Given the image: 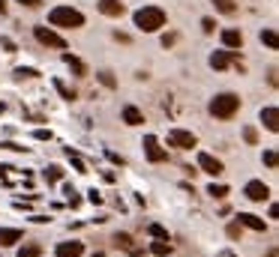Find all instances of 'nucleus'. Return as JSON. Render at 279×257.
Segmentation results:
<instances>
[{
  "label": "nucleus",
  "instance_id": "5",
  "mask_svg": "<svg viewBox=\"0 0 279 257\" xmlns=\"http://www.w3.org/2000/svg\"><path fill=\"white\" fill-rule=\"evenodd\" d=\"M198 141L192 132H183V129H171L168 132V147H177V150H192Z\"/></svg>",
  "mask_w": 279,
  "mask_h": 257
},
{
  "label": "nucleus",
  "instance_id": "25",
  "mask_svg": "<svg viewBox=\"0 0 279 257\" xmlns=\"http://www.w3.org/2000/svg\"><path fill=\"white\" fill-rule=\"evenodd\" d=\"M216 9H219V12H225V15H234V12H237L234 0H216Z\"/></svg>",
  "mask_w": 279,
  "mask_h": 257
},
{
  "label": "nucleus",
  "instance_id": "14",
  "mask_svg": "<svg viewBox=\"0 0 279 257\" xmlns=\"http://www.w3.org/2000/svg\"><path fill=\"white\" fill-rule=\"evenodd\" d=\"M21 230L18 227H0V245L3 248H9V245H15V242H21Z\"/></svg>",
  "mask_w": 279,
  "mask_h": 257
},
{
  "label": "nucleus",
  "instance_id": "41",
  "mask_svg": "<svg viewBox=\"0 0 279 257\" xmlns=\"http://www.w3.org/2000/svg\"><path fill=\"white\" fill-rule=\"evenodd\" d=\"M6 171H9V165H0V180L6 176Z\"/></svg>",
  "mask_w": 279,
  "mask_h": 257
},
{
  "label": "nucleus",
  "instance_id": "2",
  "mask_svg": "<svg viewBox=\"0 0 279 257\" xmlns=\"http://www.w3.org/2000/svg\"><path fill=\"white\" fill-rule=\"evenodd\" d=\"M48 24L51 27H84V15L78 12V9H72V6H54L51 12H48Z\"/></svg>",
  "mask_w": 279,
  "mask_h": 257
},
{
  "label": "nucleus",
  "instance_id": "21",
  "mask_svg": "<svg viewBox=\"0 0 279 257\" xmlns=\"http://www.w3.org/2000/svg\"><path fill=\"white\" fill-rule=\"evenodd\" d=\"M261 42L267 45V48H273V51H276V48H279V36H276V30H270V27H267V30H261Z\"/></svg>",
  "mask_w": 279,
  "mask_h": 257
},
{
  "label": "nucleus",
  "instance_id": "17",
  "mask_svg": "<svg viewBox=\"0 0 279 257\" xmlns=\"http://www.w3.org/2000/svg\"><path fill=\"white\" fill-rule=\"evenodd\" d=\"M63 63H66V66H69L72 72H75V75H81V78L88 75V66H84V63H81L78 57H72V54H63Z\"/></svg>",
  "mask_w": 279,
  "mask_h": 257
},
{
  "label": "nucleus",
  "instance_id": "27",
  "mask_svg": "<svg viewBox=\"0 0 279 257\" xmlns=\"http://www.w3.org/2000/svg\"><path fill=\"white\" fill-rule=\"evenodd\" d=\"M54 87H57V93H60V96H63V99H75V90H69V87L63 84V81H54Z\"/></svg>",
  "mask_w": 279,
  "mask_h": 257
},
{
  "label": "nucleus",
  "instance_id": "33",
  "mask_svg": "<svg viewBox=\"0 0 279 257\" xmlns=\"http://www.w3.org/2000/svg\"><path fill=\"white\" fill-rule=\"evenodd\" d=\"M201 27H204V33H213V30H216V21H213V18H201Z\"/></svg>",
  "mask_w": 279,
  "mask_h": 257
},
{
  "label": "nucleus",
  "instance_id": "8",
  "mask_svg": "<svg viewBox=\"0 0 279 257\" xmlns=\"http://www.w3.org/2000/svg\"><path fill=\"white\" fill-rule=\"evenodd\" d=\"M198 168H201L204 173H210V176H219V173L225 171L222 162H219L216 155H210V153H198Z\"/></svg>",
  "mask_w": 279,
  "mask_h": 257
},
{
  "label": "nucleus",
  "instance_id": "24",
  "mask_svg": "<svg viewBox=\"0 0 279 257\" xmlns=\"http://www.w3.org/2000/svg\"><path fill=\"white\" fill-rule=\"evenodd\" d=\"M39 254H42V248H39L36 242H27V245L18 251V257H39Z\"/></svg>",
  "mask_w": 279,
  "mask_h": 257
},
{
  "label": "nucleus",
  "instance_id": "35",
  "mask_svg": "<svg viewBox=\"0 0 279 257\" xmlns=\"http://www.w3.org/2000/svg\"><path fill=\"white\" fill-rule=\"evenodd\" d=\"M243 137L249 141V144H255V141H258V132H255V129L249 126V129H243Z\"/></svg>",
  "mask_w": 279,
  "mask_h": 257
},
{
  "label": "nucleus",
  "instance_id": "7",
  "mask_svg": "<svg viewBox=\"0 0 279 257\" xmlns=\"http://www.w3.org/2000/svg\"><path fill=\"white\" fill-rule=\"evenodd\" d=\"M243 194L249 197V201L261 204V201H267V197H270V189L264 186L261 180H249V183H246V189H243Z\"/></svg>",
  "mask_w": 279,
  "mask_h": 257
},
{
  "label": "nucleus",
  "instance_id": "29",
  "mask_svg": "<svg viewBox=\"0 0 279 257\" xmlns=\"http://www.w3.org/2000/svg\"><path fill=\"white\" fill-rule=\"evenodd\" d=\"M264 165H267V168H276V150H267V153H264Z\"/></svg>",
  "mask_w": 279,
  "mask_h": 257
},
{
  "label": "nucleus",
  "instance_id": "11",
  "mask_svg": "<svg viewBox=\"0 0 279 257\" xmlns=\"http://www.w3.org/2000/svg\"><path fill=\"white\" fill-rule=\"evenodd\" d=\"M54 251H57V257H81V254H84V245L72 240V242H60Z\"/></svg>",
  "mask_w": 279,
  "mask_h": 257
},
{
  "label": "nucleus",
  "instance_id": "43",
  "mask_svg": "<svg viewBox=\"0 0 279 257\" xmlns=\"http://www.w3.org/2000/svg\"><path fill=\"white\" fill-rule=\"evenodd\" d=\"M3 111H6V105H3V102H0V114H3Z\"/></svg>",
  "mask_w": 279,
  "mask_h": 257
},
{
  "label": "nucleus",
  "instance_id": "28",
  "mask_svg": "<svg viewBox=\"0 0 279 257\" xmlns=\"http://www.w3.org/2000/svg\"><path fill=\"white\" fill-rule=\"evenodd\" d=\"M207 194H210V197H225L228 189H225V186H216V183H213V186H207Z\"/></svg>",
  "mask_w": 279,
  "mask_h": 257
},
{
  "label": "nucleus",
  "instance_id": "40",
  "mask_svg": "<svg viewBox=\"0 0 279 257\" xmlns=\"http://www.w3.org/2000/svg\"><path fill=\"white\" fill-rule=\"evenodd\" d=\"M175 42H177V36H175V33L162 36V45H165V48H168V45H175Z\"/></svg>",
  "mask_w": 279,
  "mask_h": 257
},
{
  "label": "nucleus",
  "instance_id": "12",
  "mask_svg": "<svg viewBox=\"0 0 279 257\" xmlns=\"http://www.w3.org/2000/svg\"><path fill=\"white\" fill-rule=\"evenodd\" d=\"M237 224H240V227H249V230H258V233L267 227V224H264V219L252 215V212H240V215H237Z\"/></svg>",
  "mask_w": 279,
  "mask_h": 257
},
{
  "label": "nucleus",
  "instance_id": "39",
  "mask_svg": "<svg viewBox=\"0 0 279 257\" xmlns=\"http://www.w3.org/2000/svg\"><path fill=\"white\" fill-rule=\"evenodd\" d=\"M267 81H270V87H276V84H279V78H276V66L267 72Z\"/></svg>",
  "mask_w": 279,
  "mask_h": 257
},
{
  "label": "nucleus",
  "instance_id": "10",
  "mask_svg": "<svg viewBox=\"0 0 279 257\" xmlns=\"http://www.w3.org/2000/svg\"><path fill=\"white\" fill-rule=\"evenodd\" d=\"M96 6H99V12L108 15V18H120L123 12H126V6H123L120 0H99Z\"/></svg>",
  "mask_w": 279,
  "mask_h": 257
},
{
  "label": "nucleus",
  "instance_id": "34",
  "mask_svg": "<svg viewBox=\"0 0 279 257\" xmlns=\"http://www.w3.org/2000/svg\"><path fill=\"white\" fill-rule=\"evenodd\" d=\"M33 137H36V141H51V132H48V129H36Z\"/></svg>",
  "mask_w": 279,
  "mask_h": 257
},
{
  "label": "nucleus",
  "instance_id": "37",
  "mask_svg": "<svg viewBox=\"0 0 279 257\" xmlns=\"http://www.w3.org/2000/svg\"><path fill=\"white\" fill-rule=\"evenodd\" d=\"M228 236H231V240H237V236H240V224H237V222L228 224Z\"/></svg>",
  "mask_w": 279,
  "mask_h": 257
},
{
  "label": "nucleus",
  "instance_id": "15",
  "mask_svg": "<svg viewBox=\"0 0 279 257\" xmlns=\"http://www.w3.org/2000/svg\"><path fill=\"white\" fill-rule=\"evenodd\" d=\"M261 123L270 132H279V111L276 108H261Z\"/></svg>",
  "mask_w": 279,
  "mask_h": 257
},
{
  "label": "nucleus",
  "instance_id": "31",
  "mask_svg": "<svg viewBox=\"0 0 279 257\" xmlns=\"http://www.w3.org/2000/svg\"><path fill=\"white\" fill-rule=\"evenodd\" d=\"M88 201H90L93 206H99V204H102V194H99L96 189H90V191H88Z\"/></svg>",
  "mask_w": 279,
  "mask_h": 257
},
{
  "label": "nucleus",
  "instance_id": "19",
  "mask_svg": "<svg viewBox=\"0 0 279 257\" xmlns=\"http://www.w3.org/2000/svg\"><path fill=\"white\" fill-rule=\"evenodd\" d=\"M150 251H153L156 257H168L171 251H175V245H171L168 240H156L153 245H150Z\"/></svg>",
  "mask_w": 279,
  "mask_h": 257
},
{
  "label": "nucleus",
  "instance_id": "42",
  "mask_svg": "<svg viewBox=\"0 0 279 257\" xmlns=\"http://www.w3.org/2000/svg\"><path fill=\"white\" fill-rule=\"evenodd\" d=\"M3 12H6V0H0V15H3Z\"/></svg>",
  "mask_w": 279,
  "mask_h": 257
},
{
  "label": "nucleus",
  "instance_id": "30",
  "mask_svg": "<svg viewBox=\"0 0 279 257\" xmlns=\"http://www.w3.org/2000/svg\"><path fill=\"white\" fill-rule=\"evenodd\" d=\"M36 69H15V78H36Z\"/></svg>",
  "mask_w": 279,
  "mask_h": 257
},
{
  "label": "nucleus",
  "instance_id": "3",
  "mask_svg": "<svg viewBox=\"0 0 279 257\" xmlns=\"http://www.w3.org/2000/svg\"><path fill=\"white\" fill-rule=\"evenodd\" d=\"M237 111H240V96H234V93H219L210 102V114L219 120H231Z\"/></svg>",
  "mask_w": 279,
  "mask_h": 257
},
{
  "label": "nucleus",
  "instance_id": "6",
  "mask_svg": "<svg viewBox=\"0 0 279 257\" xmlns=\"http://www.w3.org/2000/svg\"><path fill=\"white\" fill-rule=\"evenodd\" d=\"M141 147H144V155H147L150 162H156V165L168 159V153H165V150L159 147V141H156L153 135H144V144H141Z\"/></svg>",
  "mask_w": 279,
  "mask_h": 257
},
{
  "label": "nucleus",
  "instance_id": "36",
  "mask_svg": "<svg viewBox=\"0 0 279 257\" xmlns=\"http://www.w3.org/2000/svg\"><path fill=\"white\" fill-rule=\"evenodd\" d=\"M0 45H3V48H6L9 54H15V42H12L9 36H3V39H0Z\"/></svg>",
  "mask_w": 279,
  "mask_h": 257
},
{
  "label": "nucleus",
  "instance_id": "32",
  "mask_svg": "<svg viewBox=\"0 0 279 257\" xmlns=\"http://www.w3.org/2000/svg\"><path fill=\"white\" fill-rule=\"evenodd\" d=\"M3 150H15V153H27V147H21V144H12V141H6V144H0Z\"/></svg>",
  "mask_w": 279,
  "mask_h": 257
},
{
  "label": "nucleus",
  "instance_id": "38",
  "mask_svg": "<svg viewBox=\"0 0 279 257\" xmlns=\"http://www.w3.org/2000/svg\"><path fill=\"white\" fill-rule=\"evenodd\" d=\"M21 6H27V9H39L42 6V0H18Z\"/></svg>",
  "mask_w": 279,
  "mask_h": 257
},
{
  "label": "nucleus",
  "instance_id": "13",
  "mask_svg": "<svg viewBox=\"0 0 279 257\" xmlns=\"http://www.w3.org/2000/svg\"><path fill=\"white\" fill-rule=\"evenodd\" d=\"M231 60H237V51H213L210 54V66L213 69H225Z\"/></svg>",
  "mask_w": 279,
  "mask_h": 257
},
{
  "label": "nucleus",
  "instance_id": "20",
  "mask_svg": "<svg viewBox=\"0 0 279 257\" xmlns=\"http://www.w3.org/2000/svg\"><path fill=\"white\" fill-rule=\"evenodd\" d=\"M66 155H69V162L75 165V171H78V173H88V165L81 162V155H78V150H72V147H66Z\"/></svg>",
  "mask_w": 279,
  "mask_h": 257
},
{
  "label": "nucleus",
  "instance_id": "1",
  "mask_svg": "<svg viewBox=\"0 0 279 257\" xmlns=\"http://www.w3.org/2000/svg\"><path fill=\"white\" fill-rule=\"evenodd\" d=\"M135 27H138L141 33H156L165 27V9H159V6H144L135 12Z\"/></svg>",
  "mask_w": 279,
  "mask_h": 257
},
{
  "label": "nucleus",
  "instance_id": "9",
  "mask_svg": "<svg viewBox=\"0 0 279 257\" xmlns=\"http://www.w3.org/2000/svg\"><path fill=\"white\" fill-rule=\"evenodd\" d=\"M222 45L231 48V51H240V48H243V33H240V30H234V27L222 30Z\"/></svg>",
  "mask_w": 279,
  "mask_h": 257
},
{
  "label": "nucleus",
  "instance_id": "44",
  "mask_svg": "<svg viewBox=\"0 0 279 257\" xmlns=\"http://www.w3.org/2000/svg\"><path fill=\"white\" fill-rule=\"evenodd\" d=\"M93 257H105V254H93Z\"/></svg>",
  "mask_w": 279,
  "mask_h": 257
},
{
  "label": "nucleus",
  "instance_id": "26",
  "mask_svg": "<svg viewBox=\"0 0 279 257\" xmlns=\"http://www.w3.org/2000/svg\"><path fill=\"white\" fill-rule=\"evenodd\" d=\"M114 245H117V248H123V251H126V248H129V245H132V236H129V233H114Z\"/></svg>",
  "mask_w": 279,
  "mask_h": 257
},
{
  "label": "nucleus",
  "instance_id": "23",
  "mask_svg": "<svg viewBox=\"0 0 279 257\" xmlns=\"http://www.w3.org/2000/svg\"><path fill=\"white\" fill-rule=\"evenodd\" d=\"M147 233H150L153 240H168V230H165L162 224H147Z\"/></svg>",
  "mask_w": 279,
  "mask_h": 257
},
{
  "label": "nucleus",
  "instance_id": "16",
  "mask_svg": "<svg viewBox=\"0 0 279 257\" xmlns=\"http://www.w3.org/2000/svg\"><path fill=\"white\" fill-rule=\"evenodd\" d=\"M123 123H126V126H141V123H144V114H141L135 105H126V108H123Z\"/></svg>",
  "mask_w": 279,
  "mask_h": 257
},
{
  "label": "nucleus",
  "instance_id": "18",
  "mask_svg": "<svg viewBox=\"0 0 279 257\" xmlns=\"http://www.w3.org/2000/svg\"><path fill=\"white\" fill-rule=\"evenodd\" d=\"M42 176H45L48 186H51V183H60V180H63V168H60V165H48V168L42 171Z\"/></svg>",
  "mask_w": 279,
  "mask_h": 257
},
{
  "label": "nucleus",
  "instance_id": "22",
  "mask_svg": "<svg viewBox=\"0 0 279 257\" xmlns=\"http://www.w3.org/2000/svg\"><path fill=\"white\" fill-rule=\"evenodd\" d=\"M96 78H99V84H102V87H108V90H114V87H117V81H114V75H111L108 69H102V72H99Z\"/></svg>",
  "mask_w": 279,
  "mask_h": 257
},
{
  "label": "nucleus",
  "instance_id": "4",
  "mask_svg": "<svg viewBox=\"0 0 279 257\" xmlns=\"http://www.w3.org/2000/svg\"><path fill=\"white\" fill-rule=\"evenodd\" d=\"M33 36L39 39V42H42V45H48V48H60V51L66 48V39H63L60 33H54L51 27H45V24L33 27Z\"/></svg>",
  "mask_w": 279,
  "mask_h": 257
}]
</instances>
